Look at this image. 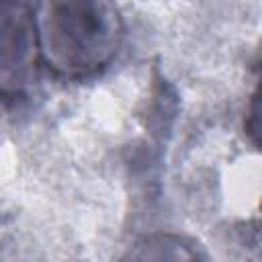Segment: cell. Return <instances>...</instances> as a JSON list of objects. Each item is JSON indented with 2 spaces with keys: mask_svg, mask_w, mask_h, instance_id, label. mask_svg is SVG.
<instances>
[{
  "mask_svg": "<svg viewBox=\"0 0 262 262\" xmlns=\"http://www.w3.org/2000/svg\"><path fill=\"white\" fill-rule=\"evenodd\" d=\"M39 59L33 10L23 0H0V94H25L37 80Z\"/></svg>",
  "mask_w": 262,
  "mask_h": 262,
  "instance_id": "7a4b0ae2",
  "label": "cell"
},
{
  "mask_svg": "<svg viewBox=\"0 0 262 262\" xmlns=\"http://www.w3.org/2000/svg\"><path fill=\"white\" fill-rule=\"evenodd\" d=\"M33 20L43 63L63 78L98 74L123 41L115 0H37Z\"/></svg>",
  "mask_w": 262,
  "mask_h": 262,
  "instance_id": "6da1fadb",
  "label": "cell"
}]
</instances>
